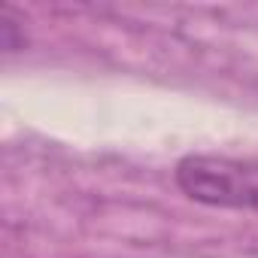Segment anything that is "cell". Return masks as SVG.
Returning a JSON list of instances; mask_svg holds the SVG:
<instances>
[{
  "instance_id": "6da1fadb",
  "label": "cell",
  "mask_w": 258,
  "mask_h": 258,
  "mask_svg": "<svg viewBox=\"0 0 258 258\" xmlns=\"http://www.w3.org/2000/svg\"><path fill=\"white\" fill-rule=\"evenodd\" d=\"M179 191L204 207L258 213V158L195 152L176 161Z\"/></svg>"
},
{
  "instance_id": "7a4b0ae2",
  "label": "cell",
  "mask_w": 258,
  "mask_h": 258,
  "mask_svg": "<svg viewBox=\"0 0 258 258\" xmlns=\"http://www.w3.org/2000/svg\"><path fill=\"white\" fill-rule=\"evenodd\" d=\"M0 46H4L7 55L22 52V49L28 46L25 28H19V22L13 19V10H4V16H0Z\"/></svg>"
}]
</instances>
